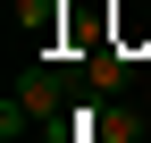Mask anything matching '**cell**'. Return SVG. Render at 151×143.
<instances>
[{"label": "cell", "mask_w": 151, "mask_h": 143, "mask_svg": "<svg viewBox=\"0 0 151 143\" xmlns=\"http://www.w3.org/2000/svg\"><path fill=\"white\" fill-rule=\"evenodd\" d=\"M17 101H25V118H34V126L67 135V110H76V93H67V76H59V67H25V76H17Z\"/></svg>", "instance_id": "1"}, {"label": "cell", "mask_w": 151, "mask_h": 143, "mask_svg": "<svg viewBox=\"0 0 151 143\" xmlns=\"http://www.w3.org/2000/svg\"><path fill=\"white\" fill-rule=\"evenodd\" d=\"M143 34H151V0H118V42L134 51Z\"/></svg>", "instance_id": "3"}, {"label": "cell", "mask_w": 151, "mask_h": 143, "mask_svg": "<svg viewBox=\"0 0 151 143\" xmlns=\"http://www.w3.org/2000/svg\"><path fill=\"white\" fill-rule=\"evenodd\" d=\"M84 93H109V101L126 93V42H118V34L84 51Z\"/></svg>", "instance_id": "2"}]
</instances>
